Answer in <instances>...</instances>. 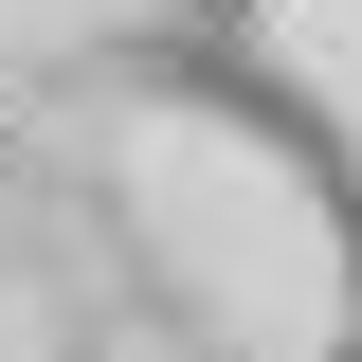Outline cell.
<instances>
[{
	"mask_svg": "<svg viewBox=\"0 0 362 362\" xmlns=\"http://www.w3.org/2000/svg\"><path fill=\"white\" fill-rule=\"evenodd\" d=\"M163 37H199V54H235V37H254V0H163Z\"/></svg>",
	"mask_w": 362,
	"mask_h": 362,
	"instance_id": "6da1fadb",
	"label": "cell"
}]
</instances>
